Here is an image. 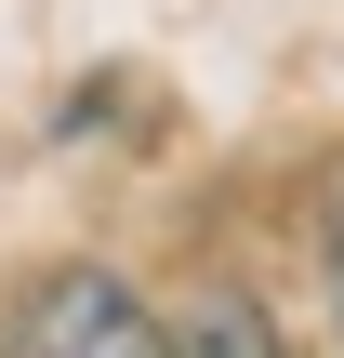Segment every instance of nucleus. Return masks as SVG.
Returning a JSON list of instances; mask_svg holds the SVG:
<instances>
[{
  "instance_id": "nucleus-2",
  "label": "nucleus",
  "mask_w": 344,
  "mask_h": 358,
  "mask_svg": "<svg viewBox=\"0 0 344 358\" xmlns=\"http://www.w3.org/2000/svg\"><path fill=\"white\" fill-rule=\"evenodd\" d=\"M172 358H292V345H278V319H265L239 279H212V292H186V319H172Z\"/></svg>"
},
{
  "instance_id": "nucleus-3",
  "label": "nucleus",
  "mask_w": 344,
  "mask_h": 358,
  "mask_svg": "<svg viewBox=\"0 0 344 358\" xmlns=\"http://www.w3.org/2000/svg\"><path fill=\"white\" fill-rule=\"evenodd\" d=\"M331 319H344V199H331Z\"/></svg>"
},
{
  "instance_id": "nucleus-1",
  "label": "nucleus",
  "mask_w": 344,
  "mask_h": 358,
  "mask_svg": "<svg viewBox=\"0 0 344 358\" xmlns=\"http://www.w3.org/2000/svg\"><path fill=\"white\" fill-rule=\"evenodd\" d=\"M13 358H172V319L119 266H40L13 292Z\"/></svg>"
}]
</instances>
